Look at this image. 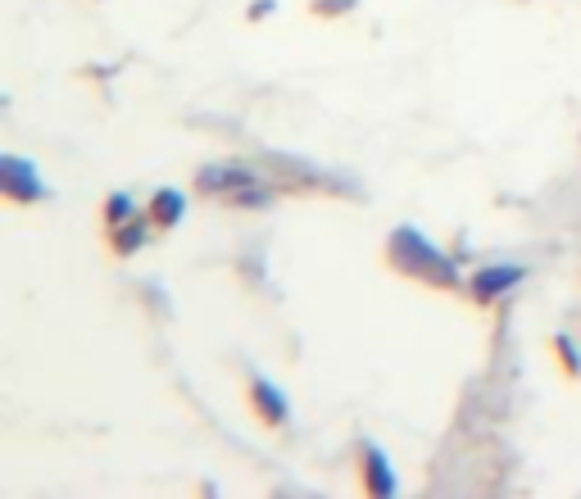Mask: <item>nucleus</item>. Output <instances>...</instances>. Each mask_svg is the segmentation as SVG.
I'll return each mask as SVG.
<instances>
[{
  "label": "nucleus",
  "instance_id": "nucleus-12",
  "mask_svg": "<svg viewBox=\"0 0 581 499\" xmlns=\"http://www.w3.org/2000/svg\"><path fill=\"white\" fill-rule=\"evenodd\" d=\"M559 350H563V363H568V372H577L581 363H577V350H572V341H568V336H559Z\"/></svg>",
  "mask_w": 581,
  "mask_h": 499
},
{
  "label": "nucleus",
  "instance_id": "nucleus-9",
  "mask_svg": "<svg viewBox=\"0 0 581 499\" xmlns=\"http://www.w3.org/2000/svg\"><path fill=\"white\" fill-rule=\"evenodd\" d=\"M128 218H137V205H132L128 191H114V196L105 200V223L119 227V223H128Z\"/></svg>",
  "mask_w": 581,
  "mask_h": 499
},
{
  "label": "nucleus",
  "instance_id": "nucleus-6",
  "mask_svg": "<svg viewBox=\"0 0 581 499\" xmlns=\"http://www.w3.org/2000/svg\"><path fill=\"white\" fill-rule=\"evenodd\" d=\"M364 490H368V495H377V499L395 495V472H391V459H386V454H382V445H373V441L364 445Z\"/></svg>",
  "mask_w": 581,
  "mask_h": 499
},
{
  "label": "nucleus",
  "instance_id": "nucleus-5",
  "mask_svg": "<svg viewBox=\"0 0 581 499\" xmlns=\"http://www.w3.org/2000/svg\"><path fill=\"white\" fill-rule=\"evenodd\" d=\"M250 404L259 409V418H264L268 427H282V422L291 418V404H286V395L277 391L268 377H250Z\"/></svg>",
  "mask_w": 581,
  "mask_h": 499
},
{
  "label": "nucleus",
  "instance_id": "nucleus-10",
  "mask_svg": "<svg viewBox=\"0 0 581 499\" xmlns=\"http://www.w3.org/2000/svg\"><path fill=\"white\" fill-rule=\"evenodd\" d=\"M237 209H268L273 205V191H268L264 182H255V186H246V191H237V196H227Z\"/></svg>",
  "mask_w": 581,
  "mask_h": 499
},
{
  "label": "nucleus",
  "instance_id": "nucleus-11",
  "mask_svg": "<svg viewBox=\"0 0 581 499\" xmlns=\"http://www.w3.org/2000/svg\"><path fill=\"white\" fill-rule=\"evenodd\" d=\"M355 0H314V14H345Z\"/></svg>",
  "mask_w": 581,
  "mask_h": 499
},
{
  "label": "nucleus",
  "instance_id": "nucleus-13",
  "mask_svg": "<svg viewBox=\"0 0 581 499\" xmlns=\"http://www.w3.org/2000/svg\"><path fill=\"white\" fill-rule=\"evenodd\" d=\"M264 14H273V0H259V5H250V19H264Z\"/></svg>",
  "mask_w": 581,
  "mask_h": 499
},
{
  "label": "nucleus",
  "instance_id": "nucleus-1",
  "mask_svg": "<svg viewBox=\"0 0 581 499\" xmlns=\"http://www.w3.org/2000/svg\"><path fill=\"white\" fill-rule=\"evenodd\" d=\"M386 245H391V264L404 277H418L427 286H459V264L450 255H441L418 227H395Z\"/></svg>",
  "mask_w": 581,
  "mask_h": 499
},
{
  "label": "nucleus",
  "instance_id": "nucleus-3",
  "mask_svg": "<svg viewBox=\"0 0 581 499\" xmlns=\"http://www.w3.org/2000/svg\"><path fill=\"white\" fill-rule=\"evenodd\" d=\"M522 277H527V268H522V264H486V268H477V273L468 277V295H473L477 304H495L500 295H509Z\"/></svg>",
  "mask_w": 581,
  "mask_h": 499
},
{
  "label": "nucleus",
  "instance_id": "nucleus-2",
  "mask_svg": "<svg viewBox=\"0 0 581 499\" xmlns=\"http://www.w3.org/2000/svg\"><path fill=\"white\" fill-rule=\"evenodd\" d=\"M0 191L14 200V205H37V200L50 196V186L41 182L37 164L19 155H0Z\"/></svg>",
  "mask_w": 581,
  "mask_h": 499
},
{
  "label": "nucleus",
  "instance_id": "nucleus-4",
  "mask_svg": "<svg viewBox=\"0 0 581 499\" xmlns=\"http://www.w3.org/2000/svg\"><path fill=\"white\" fill-rule=\"evenodd\" d=\"M255 182H264V177L250 164H209V168H200V177H196V186L205 196H237V191H246V186H255Z\"/></svg>",
  "mask_w": 581,
  "mask_h": 499
},
{
  "label": "nucleus",
  "instance_id": "nucleus-7",
  "mask_svg": "<svg viewBox=\"0 0 581 499\" xmlns=\"http://www.w3.org/2000/svg\"><path fill=\"white\" fill-rule=\"evenodd\" d=\"M182 214H187V196H182L178 186H159L155 196H150V218L159 227H178Z\"/></svg>",
  "mask_w": 581,
  "mask_h": 499
},
{
  "label": "nucleus",
  "instance_id": "nucleus-8",
  "mask_svg": "<svg viewBox=\"0 0 581 499\" xmlns=\"http://www.w3.org/2000/svg\"><path fill=\"white\" fill-rule=\"evenodd\" d=\"M146 223H141V218H128V223H119L114 227V250H119V255H137L141 245H146Z\"/></svg>",
  "mask_w": 581,
  "mask_h": 499
}]
</instances>
